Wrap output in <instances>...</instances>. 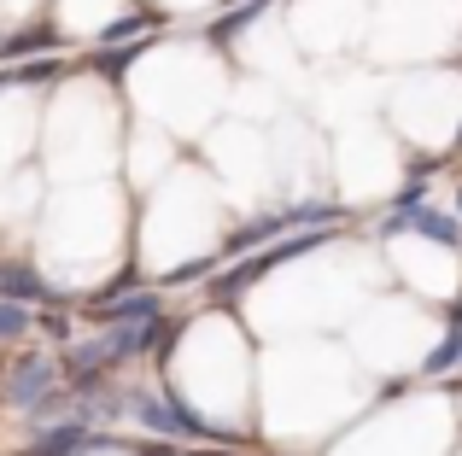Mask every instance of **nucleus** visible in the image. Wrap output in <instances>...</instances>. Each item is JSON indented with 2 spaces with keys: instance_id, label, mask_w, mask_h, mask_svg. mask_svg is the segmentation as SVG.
<instances>
[{
  "instance_id": "f257e3e1",
  "label": "nucleus",
  "mask_w": 462,
  "mask_h": 456,
  "mask_svg": "<svg viewBox=\"0 0 462 456\" xmlns=\"http://www.w3.org/2000/svg\"><path fill=\"white\" fill-rule=\"evenodd\" d=\"M129 410H135V422L158 427V433H176V439H217V427H205L199 415L188 410V404L158 398V392H135V398H129Z\"/></svg>"
},
{
  "instance_id": "f03ea898",
  "label": "nucleus",
  "mask_w": 462,
  "mask_h": 456,
  "mask_svg": "<svg viewBox=\"0 0 462 456\" xmlns=\"http://www.w3.org/2000/svg\"><path fill=\"white\" fill-rule=\"evenodd\" d=\"M47 387H59V363H53V357H42V351L18 357V363H12L6 375H0V392H6L12 410H30V404L42 398Z\"/></svg>"
},
{
  "instance_id": "7ed1b4c3",
  "label": "nucleus",
  "mask_w": 462,
  "mask_h": 456,
  "mask_svg": "<svg viewBox=\"0 0 462 456\" xmlns=\"http://www.w3.org/2000/svg\"><path fill=\"white\" fill-rule=\"evenodd\" d=\"M0 298H18V305H42V298H53V287H47L42 269H30V263H0Z\"/></svg>"
},
{
  "instance_id": "20e7f679",
  "label": "nucleus",
  "mask_w": 462,
  "mask_h": 456,
  "mask_svg": "<svg viewBox=\"0 0 462 456\" xmlns=\"http://www.w3.org/2000/svg\"><path fill=\"white\" fill-rule=\"evenodd\" d=\"M141 316H158V293H129V298H112L106 310H94L100 328H112V322H141Z\"/></svg>"
},
{
  "instance_id": "39448f33",
  "label": "nucleus",
  "mask_w": 462,
  "mask_h": 456,
  "mask_svg": "<svg viewBox=\"0 0 462 456\" xmlns=\"http://www.w3.org/2000/svg\"><path fill=\"white\" fill-rule=\"evenodd\" d=\"M152 23H158L152 12H135V18H112V23L100 30V47H124V41H135V35H147Z\"/></svg>"
},
{
  "instance_id": "423d86ee",
  "label": "nucleus",
  "mask_w": 462,
  "mask_h": 456,
  "mask_svg": "<svg viewBox=\"0 0 462 456\" xmlns=\"http://www.w3.org/2000/svg\"><path fill=\"white\" fill-rule=\"evenodd\" d=\"M35 328V310L18 305V298H0V340H23Z\"/></svg>"
},
{
  "instance_id": "0eeeda50",
  "label": "nucleus",
  "mask_w": 462,
  "mask_h": 456,
  "mask_svg": "<svg viewBox=\"0 0 462 456\" xmlns=\"http://www.w3.org/2000/svg\"><path fill=\"white\" fill-rule=\"evenodd\" d=\"M35 47H59V35H53V30H30V35H18V41H6L0 53L18 59V53H35Z\"/></svg>"
},
{
  "instance_id": "6e6552de",
  "label": "nucleus",
  "mask_w": 462,
  "mask_h": 456,
  "mask_svg": "<svg viewBox=\"0 0 462 456\" xmlns=\"http://www.w3.org/2000/svg\"><path fill=\"white\" fill-rule=\"evenodd\" d=\"M35 328H47L53 340H70V322L65 316H35Z\"/></svg>"
},
{
  "instance_id": "1a4fd4ad",
  "label": "nucleus",
  "mask_w": 462,
  "mask_h": 456,
  "mask_svg": "<svg viewBox=\"0 0 462 456\" xmlns=\"http://www.w3.org/2000/svg\"><path fill=\"white\" fill-rule=\"evenodd\" d=\"M228 6H235V0H228Z\"/></svg>"
}]
</instances>
